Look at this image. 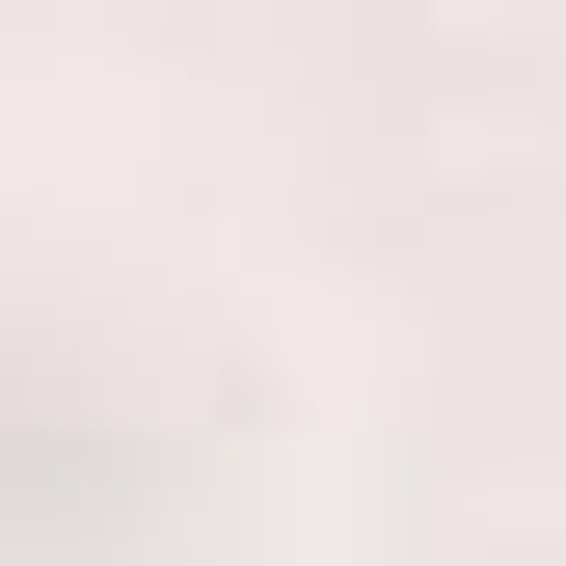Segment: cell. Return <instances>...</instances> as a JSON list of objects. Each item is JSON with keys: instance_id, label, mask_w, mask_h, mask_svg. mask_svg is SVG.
I'll list each match as a JSON object with an SVG mask.
<instances>
[]
</instances>
